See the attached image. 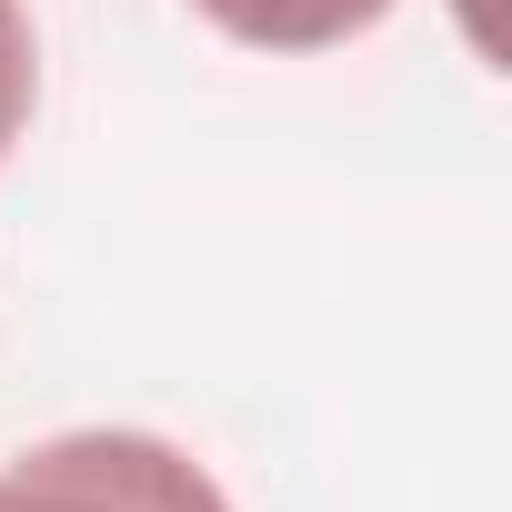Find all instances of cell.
<instances>
[{"mask_svg": "<svg viewBox=\"0 0 512 512\" xmlns=\"http://www.w3.org/2000/svg\"><path fill=\"white\" fill-rule=\"evenodd\" d=\"M0 512H231L221 482L161 432H51L0 462Z\"/></svg>", "mask_w": 512, "mask_h": 512, "instance_id": "cell-1", "label": "cell"}, {"mask_svg": "<svg viewBox=\"0 0 512 512\" xmlns=\"http://www.w3.org/2000/svg\"><path fill=\"white\" fill-rule=\"evenodd\" d=\"M191 11L241 51H342L392 21V0H191Z\"/></svg>", "mask_w": 512, "mask_h": 512, "instance_id": "cell-2", "label": "cell"}, {"mask_svg": "<svg viewBox=\"0 0 512 512\" xmlns=\"http://www.w3.org/2000/svg\"><path fill=\"white\" fill-rule=\"evenodd\" d=\"M31 101H41V41H31V11H21V0H0V161L21 151Z\"/></svg>", "mask_w": 512, "mask_h": 512, "instance_id": "cell-3", "label": "cell"}]
</instances>
